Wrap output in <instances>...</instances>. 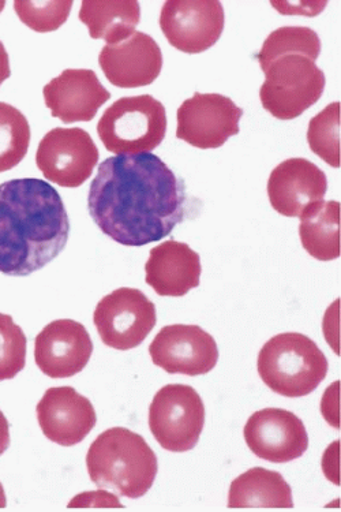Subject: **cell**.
<instances>
[{
    "label": "cell",
    "mask_w": 341,
    "mask_h": 512,
    "mask_svg": "<svg viewBox=\"0 0 341 512\" xmlns=\"http://www.w3.org/2000/svg\"><path fill=\"white\" fill-rule=\"evenodd\" d=\"M186 204L185 183L153 153L104 160L88 194L97 227L133 248L168 237L185 219Z\"/></svg>",
    "instance_id": "1"
},
{
    "label": "cell",
    "mask_w": 341,
    "mask_h": 512,
    "mask_svg": "<svg viewBox=\"0 0 341 512\" xmlns=\"http://www.w3.org/2000/svg\"><path fill=\"white\" fill-rule=\"evenodd\" d=\"M99 63L104 76L114 87H148L160 76L163 54L153 37L134 32L118 44H106L100 52Z\"/></svg>",
    "instance_id": "16"
},
{
    "label": "cell",
    "mask_w": 341,
    "mask_h": 512,
    "mask_svg": "<svg viewBox=\"0 0 341 512\" xmlns=\"http://www.w3.org/2000/svg\"><path fill=\"white\" fill-rule=\"evenodd\" d=\"M10 76L11 69L9 54H7L5 46H3L2 41H0V85H2L7 78H10Z\"/></svg>",
    "instance_id": "30"
},
{
    "label": "cell",
    "mask_w": 341,
    "mask_h": 512,
    "mask_svg": "<svg viewBox=\"0 0 341 512\" xmlns=\"http://www.w3.org/2000/svg\"><path fill=\"white\" fill-rule=\"evenodd\" d=\"M299 237L306 252L320 261L340 257V203L320 201L301 215Z\"/></svg>",
    "instance_id": "22"
},
{
    "label": "cell",
    "mask_w": 341,
    "mask_h": 512,
    "mask_svg": "<svg viewBox=\"0 0 341 512\" xmlns=\"http://www.w3.org/2000/svg\"><path fill=\"white\" fill-rule=\"evenodd\" d=\"M153 364L171 375L202 376L215 369L219 347L198 325L174 324L161 328L149 346Z\"/></svg>",
    "instance_id": "12"
},
{
    "label": "cell",
    "mask_w": 341,
    "mask_h": 512,
    "mask_svg": "<svg viewBox=\"0 0 341 512\" xmlns=\"http://www.w3.org/2000/svg\"><path fill=\"white\" fill-rule=\"evenodd\" d=\"M91 134L80 127H56L40 141L36 164L44 178L61 188H80L99 163Z\"/></svg>",
    "instance_id": "9"
},
{
    "label": "cell",
    "mask_w": 341,
    "mask_h": 512,
    "mask_svg": "<svg viewBox=\"0 0 341 512\" xmlns=\"http://www.w3.org/2000/svg\"><path fill=\"white\" fill-rule=\"evenodd\" d=\"M156 306L141 290L122 287L97 304L93 323L104 345L136 349L155 328Z\"/></svg>",
    "instance_id": "8"
},
{
    "label": "cell",
    "mask_w": 341,
    "mask_h": 512,
    "mask_svg": "<svg viewBox=\"0 0 341 512\" xmlns=\"http://www.w3.org/2000/svg\"><path fill=\"white\" fill-rule=\"evenodd\" d=\"M307 142L318 158L333 168H340V102L329 104L311 119Z\"/></svg>",
    "instance_id": "25"
},
{
    "label": "cell",
    "mask_w": 341,
    "mask_h": 512,
    "mask_svg": "<svg viewBox=\"0 0 341 512\" xmlns=\"http://www.w3.org/2000/svg\"><path fill=\"white\" fill-rule=\"evenodd\" d=\"M93 354V342L78 321H52L35 339V361L51 379H69L84 371Z\"/></svg>",
    "instance_id": "14"
},
{
    "label": "cell",
    "mask_w": 341,
    "mask_h": 512,
    "mask_svg": "<svg viewBox=\"0 0 341 512\" xmlns=\"http://www.w3.org/2000/svg\"><path fill=\"white\" fill-rule=\"evenodd\" d=\"M321 54V40L313 29L307 26H283L266 37L256 58L262 71L277 59L288 55H302L310 61H317Z\"/></svg>",
    "instance_id": "23"
},
{
    "label": "cell",
    "mask_w": 341,
    "mask_h": 512,
    "mask_svg": "<svg viewBox=\"0 0 341 512\" xmlns=\"http://www.w3.org/2000/svg\"><path fill=\"white\" fill-rule=\"evenodd\" d=\"M70 220L61 194L37 178L0 185V272L28 276L66 248Z\"/></svg>",
    "instance_id": "2"
},
{
    "label": "cell",
    "mask_w": 341,
    "mask_h": 512,
    "mask_svg": "<svg viewBox=\"0 0 341 512\" xmlns=\"http://www.w3.org/2000/svg\"><path fill=\"white\" fill-rule=\"evenodd\" d=\"M204 425V402L193 387L185 384L161 388L149 406V428L164 450H193L200 442Z\"/></svg>",
    "instance_id": "7"
},
{
    "label": "cell",
    "mask_w": 341,
    "mask_h": 512,
    "mask_svg": "<svg viewBox=\"0 0 341 512\" xmlns=\"http://www.w3.org/2000/svg\"><path fill=\"white\" fill-rule=\"evenodd\" d=\"M28 339L13 317L0 313V381L14 379L25 368Z\"/></svg>",
    "instance_id": "27"
},
{
    "label": "cell",
    "mask_w": 341,
    "mask_h": 512,
    "mask_svg": "<svg viewBox=\"0 0 341 512\" xmlns=\"http://www.w3.org/2000/svg\"><path fill=\"white\" fill-rule=\"evenodd\" d=\"M31 144V126L18 108L0 103V173L17 167Z\"/></svg>",
    "instance_id": "24"
},
{
    "label": "cell",
    "mask_w": 341,
    "mask_h": 512,
    "mask_svg": "<svg viewBox=\"0 0 341 512\" xmlns=\"http://www.w3.org/2000/svg\"><path fill=\"white\" fill-rule=\"evenodd\" d=\"M328 179L307 159H288L272 171L268 196L272 208L287 218H301L310 205L324 201Z\"/></svg>",
    "instance_id": "17"
},
{
    "label": "cell",
    "mask_w": 341,
    "mask_h": 512,
    "mask_svg": "<svg viewBox=\"0 0 341 512\" xmlns=\"http://www.w3.org/2000/svg\"><path fill=\"white\" fill-rule=\"evenodd\" d=\"M36 411L44 436L63 447L84 442L97 422L92 402L73 387L48 388Z\"/></svg>",
    "instance_id": "15"
},
{
    "label": "cell",
    "mask_w": 341,
    "mask_h": 512,
    "mask_svg": "<svg viewBox=\"0 0 341 512\" xmlns=\"http://www.w3.org/2000/svg\"><path fill=\"white\" fill-rule=\"evenodd\" d=\"M230 508H292V491L279 472L253 467L231 482Z\"/></svg>",
    "instance_id": "21"
},
{
    "label": "cell",
    "mask_w": 341,
    "mask_h": 512,
    "mask_svg": "<svg viewBox=\"0 0 341 512\" xmlns=\"http://www.w3.org/2000/svg\"><path fill=\"white\" fill-rule=\"evenodd\" d=\"M6 506H7V500H6L5 489H3V485L0 484V510H2V508H6Z\"/></svg>",
    "instance_id": "31"
},
{
    "label": "cell",
    "mask_w": 341,
    "mask_h": 512,
    "mask_svg": "<svg viewBox=\"0 0 341 512\" xmlns=\"http://www.w3.org/2000/svg\"><path fill=\"white\" fill-rule=\"evenodd\" d=\"M80 20L88 26L92 39L104 40L112 46L136 32L141 7L136 0H84Z\"/></svg>",
    "instance_id": "20"
},
{
    "label": "cell",
    "mask_w": 341,
    "mask_h": 512,
    "mask_svg": "<svg viewBox=\"0 0 341 512\" xmlns=\"http://www.w3.org/2000/svg\"><path fill=\"white\" fill-rule=\"evenodd\" d=\"M257 366L266 387L286 398H303L316 391L329 369L317 343L296 332L269 339L258 354Z\"/></svg>",
    "instance_id": "4"
},
{
    "label": "cell",
    "mask_w": 341,
    "mask_h": 512,
    "mask_svg": "<svg viewBox=\"0 0 341 512\" xmlns=\"http://www.w3.org/2000/svg\"><path fill=\"white\" fill-rule=\"evenodd\" d=\"M52 117L63 123L91 122L111 93L101 84L95 71L67 69L43 89Z\"/></svg>",
    "instance_id": "18"
},
{
    "label": "cell",
    "mask_w": 341,
    "mask_h": 512,
    "mask_svg": "<svg viewBox=\"0 0 341 512\" xmlns=\"http://www.w3.org/2000/svg\"><path fill=\"white\" fill-rule=\"evenodd\" d=\"M71 0H17L14 2L18 18L32 31L48 33L58 31L67 20H69Z\"/></svg>",
    "instance_id": "26"
},
{
    "label": "cell",
    "mask_w": 341,
    "mask_h": 512,
    "mask_svg": "<svg viewBox=\"0 0 341 512\" xmlns=\"http://www.w3.org/2000/svg\"><path fill=\"white\" fill-rule=\"evenodd\" d=\"M219 0H168L160 14V28L168 43L186 54H201L215 46L224 31Z\"/></svg>",
    "instance_id": "10"
},
{
    "label": "cell",
    "mask_w": 341,
    "mask_h": 512,
    "mask_svg": "<svg viewBox=\"0 0 341 512\" xmlns=\"http://www.w3.org/2000/svg\"><path fill=\"white\" fill-rule=\"evenodd\" d=\"M145 282L160 297H185L200 286L201 259L189 245L166 241L149 252Z\"/></svg>",
    "instance_id": "19"
},
{
    "label": "cell",
    "mask_w": 341,
    "mask_h": 512,
    "mask_svg": "<svg viewBox=\"0 0 341 512\" xmlns=\"http://www.w3.org/2000/svg\"><path fill=\"white\" fill-rule=\"evenodd\" d=\"M97 134L115 155L149 153L166 138V108L149 95L122 97L104 111Z\"/></svg>",
    "instance_id": "5"
},
{
    "label": "cell",
    "mask_w": 341,
    "mask_h": 512,
    "mask_svg": "<svg viewBox=\"0 0 341 512\" xmlns=\"http://www.w3.org/2000/svg\"><path fill=\"white\" fill-rule=\"evenodd\" d=\"M10 446V425L5 414L0 410V457L7 451Z\"/></svg>",
    "instance_id": "29"
},
{
    "label": "cell",
    "mask_w": 341,
    "mask_h": 512,
    "mask_svg": "<svg viewBox=\"0 0 341 512\" xmlns=\"http://www.w3.org/2000/svg\"><path fill=\"white\" fill-rule=\"evenodd\" d=\"M6 2H0V13H2L3 10H5Z\"/></svg>",
    "instance_id": "32"
},
{
    "label": "cell",
    "mask_w": 341,
    "mask_h": 512,
    "mask_svg": "<svg viewBox=\"0 0 341 512\" xmlns=\"http://www.w3.org/2000/svg\"><path fill=\"white\" fill-rule=\"evenodd\" d=\"M264 73L262 107L281 121L301 117L324 93V71L306 56H283L266 67Z\"/></svg>",
    "instance_id": "6"
},
{
    "label": "cell",
    "mask_w": 341,
    "mask_h": 512,
    "mask_svg": "<svg viewBox=\"0 0 341 512\" xmlns=\"http://www.w3.org/2000/svg\"><path fill=\"white\" fill-rule=\"evenodd\" d=\"M242 108L219 93H194L178 110L176 137L198 149L223 147L239 133Z\"/></svg>",
    "instance_id": "11"
},
{
    "label": "cell",
    "mask_w": 341,
    "mask_h": 512,
    "mask_svg": "<svg viewBox=\"0 0 341 512\" xmlns=\"http://www.w3.org/2000/svg\"><path fill=\"white\" fill-rule=\"evenodd\" d=\"M245 442L256 457L272 463L301 458L309 448V436L301 418L283 409L258 410L247 420Z\"/></svg>",
    "instance_id": "13"
},
{
    "label": "cell",
    "mask_w": 341,
    "mask_h": 512,
    "mask_svg": "<svg viewBox=\"0 0 341 512\" xmlns=\"http://www.w3.org/2000/svg\"><path fill=\"white\" fill-rule=\"evenodd\" d=\"M340 387V383H335L331 387V390L326 391L324 395V402L322 403H328V402H339L337 401V388ZM326 407H329V410L324 411V417L326 420L331 422L333 426H336V428H339L340 426V416H339V405H322V410H325Z\"/></svg>",
    "instance_id": "28"
},
{
    "label": "cell",
    "mask_w": 341,
    "mask_h": 512,
    "mask_svg": "<svg viewBox=\"0 0 341 512\" xmlns=\"http://www.w3.org/2000/svg\"><path fill=\"white\" fill-rule=\"evenodd\" d=\"M93 484L129 499H140L153 487L159 472L155 451L144 437L115 426L101 433L86 455Z\"/></svg>",
    "instance_id": "3"
}]
</instances>
